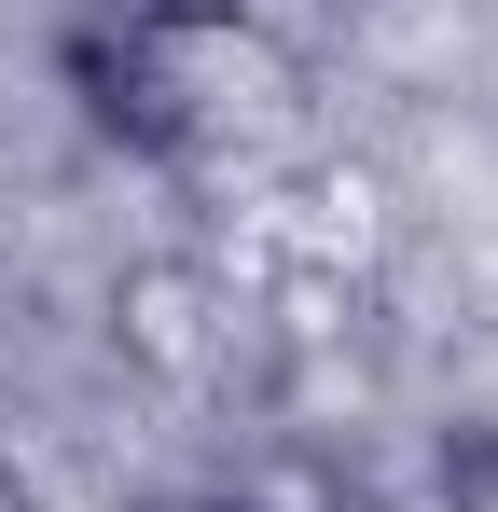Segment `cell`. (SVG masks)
Here are the masks:
<instances>
[{"instance_id":"5b68a950","label":"cell","mask_w":498,"mask_h":512,"mask_svg":"<svg viewBox=\"0 0 498 512\" xmlns=\"http://www.w3.org/2000/svg\"><path fill=\"white\" fill-rule=\"evenodd\" d=\"M180 512H263V499H249V485H208V499H180Z\"/></svg>"},{"instance_id":"8992f818","label":"cell","mask_w":498,"mask_h":512,"mask_svg":"<svg viewBox=\"0 0 498 512\" xmlns=\"http://www.w3.org/2000/svg\"><path fill=\"white\" fill-rule=\"evenodd\" d=\"M111 14H125V0H111Z\"/></svg>"},{"instance_id":"6da1fadb","label":"cell","mask_w":498,"mask_h":512,"mask_svg":"<svg viewBox=\"0 0 498 512\" xmlns=\"http://www.w3.org/2000/svg\"><path fill=\"white\" fill-rule=\"evenodd\" d=\"M70 84L83 111L125 139V153H153V167H277L291 139H305V56L236 14V0H125V14H97L70 42Z\"/></svg>"},{"instance_id":"3957f363","label":"cell","mask_w":498,"mask_h":512,"mask_svg":"<svg viewBox=\"0 0 498 512\" xmlns=\"http://www.w3.org/2000/svg\"><path fill=\"white\" fill-rule=\"evenodd\" d=\"M443 512H498V429H457L443 443Z\"/></svg>"},{"instance_id":"7a4b0ae2","label":"cell","mask_w":498,"mask_h":512,"mask_svg":"<svg viewBox=\"0 0 498 512\" xmlns=\"http://www.w3.org/2000/svg\"><path fill=\"white\" fill-rule=\"evenodd\" d=\"M111 346H125V374H153L166 402H236L263 374V305L208 250H139L111 277Z\"/></svg>"},{"instance_id":"277c9868","label":"cell","mask_w":498,"mask_h":512,"mask_svg":"<svg viewBox=\"0 0 498 512\" xmlns=\"http://www.w3.org/2000/svg\"><path fill=\"white\" fill-rule=\"evenodd\" d=\"M0 512H56V499H42V485H28V471H14V457H0Z\"/></svg>"}]
</instances>
